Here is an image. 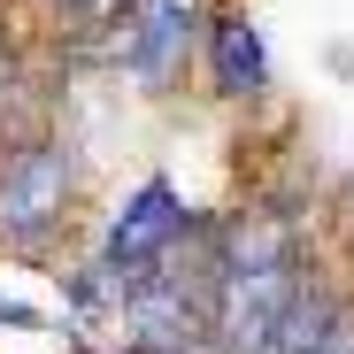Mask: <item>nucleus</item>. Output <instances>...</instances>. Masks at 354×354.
Listing matches in <instances>:
<instances>
[{
  "label": "nucleus",
  "mask_w": 354,
  "mask_h": 354,
  "mask_svg": "<svg viewBox=\"0 0 354 354\" xmlns=\"http://www.w3.org/2000/svg\"><path fill=\"white\" fill-rule=\"evenodd\" d=\"M216 77L231 93H254L262 85V46H254L247 24H216Z\"/></svg>",
  "instance_id": "5"
},
{
  "label": "nucleus",
  "mask_w": 354,
  "mask_h": 354,
  "mask_svg": "<svg viewBox=\"0 0 354 354\" xmlns=\"http://www.w3.org/2000/svg\"><path fill=\"white\" fill-rule=\"evenodd\" d=\"M70 193V169L54 147H24L8 169H0V231L8 239H39V231L54 223V208H62Z\"/></svg>",
  "instance_id": "2"
},
{
  "label": "nucleus",
  "mask_w": 354,
  "mask_h": 354,
  "mask_svg": "<svg viewBox=\"0 0 354 354\" xmlns=\"http://www.w3.org/2000/svg\"><path fill=\"white\" fill-rule=\"evenodd\" d=\"M177 223H185V208L169 201V185H147L124 216H115V231H108V262L115 270H139V262H154L169 239H177Z\"/></svg>",
  "instance_id": "4"
},
{
  "label": "nucleus",
  "mask_w": 354,
  "mask_h": 354,
  "mask_svg": "<svg viewBox=\"0 0 354 354\" xmlns=\"http://www.w3.org/2000/svg\"><path fill=\"white\" fill-rule=\"evenodd\" d=\"M292 301H301V285H292L285 231L277 223H239L223 270H216V331L239 354H262L277 339V324L292 316Z\"/></svg>",
  "instance_id": "1"
},
{
  "label": "nucleus",
  "mask_w": 354,
  "mask_h": 354,
  "mask_svg": "<svg viewBox=\"0 0 354 354\" xmlns=\"http://www.w3.org/2000/svg\"><path fill=\"white\" fill-rule=\"evenodd\" d=\"M185 31H193V0H131L115 54H124L139 77H169V62H177V46H185Z\"/></svg>",
  "instance_id": "3"
}]
</instances>
